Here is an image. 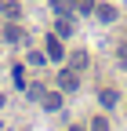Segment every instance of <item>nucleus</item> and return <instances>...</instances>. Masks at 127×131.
I'll return each instance as SVG.
<instances>
[{
  "label": "nucleus",
  "mask_w": 127,
  "mask_h": 131,
  "mask_svg": "<svg viewBox=\"0 0 127 131\" xmlns=\"http://www.w3.org/2000/svg\"><path fill=\"white\" fill-rule=\"evenodd\" d=\"M91 131H109V124H105V117H94V120H91Z\"/></svg>",
  "instance_id": "1a4fd4ad"
},
{
  "label": "nucleus",
  "mask_w": 127,
  "mask_h": 131,
  "mask_svg": "<svg viewBox=\"0 0 127 131\" xmlns=\"http://www.w3.org/2000/svg\"><path fill=\"white\" fill-rule=\"evenodd\" d=\"M4 15H7V18H18L22 7H18V4H4Z\"/></svg>",
  "instance_id": "0eeeda50"
},
{
  "label": "nucleus",
  "mask_w": 127,
  "mask_h": 131,
  "mask_svg": "<svg viewBox=\"0 0 127 131\" xmlns=\"http://www.w3.org/2000/svg\"><path fill=\"white\" fill-rule=\"evenodd\" d=\"M58 106H62V95H55V91H51V95L44 98V109H58Z\"/></svg>",
  "instance_id": "39448f33"
},
{
  "label": "nucleus",
  "mask_w": 127,
  "mask_h": 131,
  "mask_svg": "<svg viewBox=\"0 0 127 131\" xmlns=\"http://www.w3.org/2000/svg\"><path fill=\"white\" fill-rule=\"evenodd\" d=\"M62 55H66V47H62V40H58V37H47V58L62 62Z\"/></svg>",
  "instance_id": "f257e3e1"
},
{
  "label": "nucleus",
  "mask_w": 127,
  "mask_h": 131,
  "mask_svg": "<svg viewBox=\"0 0 127 131\" xmlns=\"http://www.w3.org/2000/svg\"><path fill=\"white\" fill-rule=\"evenodd\" d=\"M0 7H4V0H0Z\"/></svg>",
  "instance_id": "9d476101"
},
{
  "label": "nucleus",
  "mask_w": 127,
  "mask_h": 131,
  "mask_svg": "<svg viewBox=\"0 0 127 131\" xmlns=\"http://www.w3.org/2000/svg\"><path fill=\"white\" fill-rule=\"evenodd\" d=\"M80 66H87V51H76L73 55V69H80Z\"/></svg>",
  "instance_id": "6e6552de"
},
{
  "label": "nucleus",
  "mask_w": 127,
  "mask_h": 131,
  "mask_svg": "<svg viewBox=\"0 0 127 131\" xmlns=\"http://www.w3.org/2000/svg\"><path fill=\"white\" fill-rule=\"evenodd\" d=\"M98 18H102V22H113V18H116V11L109 7V4H102V7H98Z\"/></svg>",
  "instance_id": "20e7f679"
},
{
  "label": "nucleus",
  "mask_w": 127,
  "mask_h": 131,
  "mask_svg": "<svg viewBox=\"0 0 127 131\" xmlns=\"http://www.w3.org/2000/svg\"><path fill=\"white\" fill-rule=\"evenodd\" d=\"M58 84H62V91H73L76 88V69H66V73L58 77Z\"/></svg>",
  "instance_id": "f03ea898"
},
{
  "label": "nucleus",
  "mask_w": 127,
  "mask_h": 131,
  "mask_svg": "<svg viewBox=\"0 0 127 131\" xmlns=\"http://www.w3.org/2000/svg\"><path fill=\"white\" fill-rule=\"evenodd\" d=\"M4 37H7L11 44H18V40H22V29H18V26H7V29H4Z\"/></svg>",
  "instance_id": "7ed1b4c3"
},
{
  "label": "nucleus",
  "mask_w": 127,
  "mask_h": 131,
  "mask_svg": "<svg viewBox=\"0 0 127 131\" xmlns=\"http://www.w3.org/2000/svg\"><path fill=\"white\" fill-rule=\"evenodd\" d=\"M102 106H105V109L116 106V91H102Z\"/></svg>",
  "instance_id": "423d86ee"
}]
</instances>
